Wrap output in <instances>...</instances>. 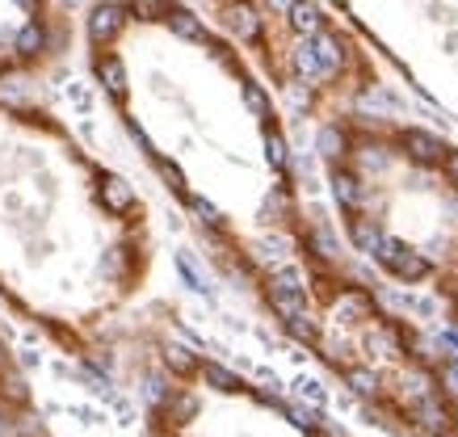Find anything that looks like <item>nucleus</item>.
<instances>
[{
    "label": "nucleus",
    "mask_w": 458,
    "mask_h": 437,
    "mask_svg": "<svg viewBox=\"0 0 458 437\" xmlns=\"http://www.w3.org/2000/svg\"><path fill=\"white\" fill-rule=\"evenodd\" d=\"M177 273H181V278H185V286H190L194 295H210L207 278L198 273V265H194V256H190V253H177Z\"/></svg>",
    "instance_id": "23"
},
{
    "label": "nucleus",
    "mask_w": 458,
    "mask_h": 437,
    "mask_svg": "<svg viewBox=\"0 0 458 437\" xmlns=\"http://www.w3.org/2000/svg\"><path fill=\"white\" fill-rule=\"evenodd\" d=\"M417 424H420V429H425L429 437L450 433V408H445L437 395H429V399H417Z\"/></svg>",
    "instance_id": "11"
},
{
    "label": "nucleus",
    "mask_w": 458,
    "mask_h": 437,
    "mask_svg": "<svg viewBox=\"0 0 458 437\" xmlns=\"http://www.w3.org/2000/svg\"><path fill=\"white\" fill-rule=\"evenodd\" d=\"M383 223L378 219H370V214H349V240H353V248L358 253H366V256H375L378 253V244H383Z\"/></svg>",
    "instance_id": "8"
},
{
    "label": "nucleus",
    "mask_w": 458,
    "mask_h": 437,
    "mask_svg": "<svg viewBox=\"0 0 458 437\" xmlns=\"http://www.w3.org/2000/svg\"><path fill=\"white\" fill-rule=\"evenodd\" d=\"M0 395H9V399H17V404H26V399H30L21 374H0Z\"/></svg>",
    "instance_id": "30"
},
{
    "label": "nucleus",
    "mask_w": 458,
    "mask_h": 437,
    "mask_svg": "<svg viewBox=\"0 0 458 437\" xmlns=\"http://www.w3.org/2000/svg\"><path fill=\"white\" fill-rule=\"evenodd\" d=\"M299 391H303L311 404H324V387H319L316 379H299Z\"/></svg>",
    "instance_id": "33"
},
{
    "label": "nucleus",
    "mask_w": 458,
    "mask_h": 437,
    "mask_svg": "<svg viewBox=\"0 0 458 437\" xmlns=\"http://www.w3.org/2000/svg\"><path fill=\"white\" fill-rule=\"evenodd\" d=\"M131 13L143 17V21H165L173 13V4L168 0H131Z\"/></svg>",
    "instance_id": "26"
},
{
    "label": "nucleus",
    "mask_w": 458,
    "mask_h": 437,
    "mask_svg": "<svg viewBox=\"0 0 458 437\" xmlns=\"http://www.w3.org/2000/svg\"><path fill=\"white\" fill-rule=\"evenodd\" d=\"M445 387L458 395V362H450V366H445Z\"/></svg>",
    "instance_id": "37"
},
{
    "label": "nucleus",
    "mask_w": 458,
    "mask_h": 437,
    "mask_svg": "<svg viewBox=\"0 0 458 437\" xmlns=\"http://www.w3.org/2000/svg\"><path fill=\"white\" fill-rule=\"evenodd\" d=\"M265 295H269V307L278 311L282 320H291V315H303V311H307V295H303V290H291V286L274 282V278H269V290H265Z\"/></svg>",
    "instance_id": "13"
},
{
    "label": "nucleus",
    "mask_w": 458,
    "mask_h": 437,
    "mask_svg": "<svg viewBox=\"0 0 458 437\" xmlns=\"http://www.w3.org/2000/svg\"><path fill=\"white\" fill-rule=\"evenodd\" d=\"M42 51H47V29H42V21L21 26V34H17V55H21V59H38Z\"/></svg>",
    "instance_id": "19"
},
{
    "label": "nucleus",
    "mask_w": 458,
    "mask_h": 437,
    "mask_svg": "<svg viewBox=\"0 0 458 437\" xmlns=\"http://www.w3.org/2000/svg\"><path fill=\"white\" fill-rule=\"evenodd\" d=\"M311 43H316V51H319V59H324V68H328V76H341V71H345V63H349V51H345V43H341V38H336L333 29H319L316 38H311Z\"/></svg>",
    "instance_id": "10"
},
{
    "label": "nucleus",
    "mask_w": 458,
    "mask_h": 437,
    "mask_svg": "<svg viewBox=\"0 0 458 437\" xmlns=\"http://www.w3.org/2000/svg\"><path fill=\"white\" fill-rule=\"evenodd\" d=\"M98 80L106 85V93H110L114 101H126V68L118 55H101L98 59Z\"/></svg>",
    "instance_id": "15"
},
{
    "label": "nucleus",
    "mask_w": 458,
    "mask_h": 437,
    "mask_svg": "<svg viewBox=\"0 0 458 437\" xmlns=\"http://www.w3.org/2000/svg\"><path fill=\"white\" fill-rule=\"evenodd\" d=\"M291 71L299 76V85H307V88H319V85H328V80H333L311 38H299V43H294V51H291Z\"/></svg>",
    "instance_id": "4"
},
{
    "label": "nucleus",
    "mask_w": 458,
    "mask_h": 437,
    "mask_svg": "<svg viewBox=\"0 0 458 437\" xmlns=\"http://www.w3.org/2000/svg\"><path fill=\"white\" fill-rule=\"evenodd\" d=\"M68 97L76 101V110H81V113H89V93H84L81 85H72V88H68Z\"/></svg>",
    "instance_id": "36"
},
{
    "label": "nucleus",
    "mask_w": 458,
    "mask_h": 437,
    "mask_svg": "<svg viewBox=\"0 0 458 437\" xmlns=\"http://www.w3.org/2000/svg\"><path fill=\"white\" fill-rule=\"evenodd\" d=\"M198 374H202V382H207V387H215V391H223V395L244 391V382H240L227 366H219V362H207V366L198 370Z\"/></svg>",
    "instance_id": "18"
},
{
    "label": "nucleus",
    "mask_w": 458,
    "mask_h": 437,
    "mask_svg": "<svg viewBox=\"0 0 458 437\" xmlns=\"http://www.w3.org/2000/svg\"><path fill=\"white\" fill-rule=\"evenodd\" d=\"M244 105H249V113L261 122V127H269V118H274V101H269V93H265L257 80H244Z\"/></svg>",
    "instance_id": "17"
},
{
    "label": "nucleus",
    "mask_w": 458,
    "mask_h": 437,
    "mask_svg": "<svg viewBox=\"0 0 458 437\" xmlns=\"http://www.w3.org/2000/svg\"><path fill=\"white\" fill-rule=\"evenodd\" d=\"M294 4H299V0H265V9H269V13H278V17H291Z\"/></svg>",
    "instance_id": "34"
},
{
    "label": "nucleus",
    "mask_w": 458,
    "mask_h": 437,
    "mask_svg": "<svg viewBox=\"0 0 458 437\" xmlns=\"http://www.w3.org/2000/svg\"><path fill=\"white\" fill-rule=\"evenodd\" d=\"M17 4H21L26 13H38V4H42V0H17Z\"/></svg>",
    "instance_id": "38"
},
{
    "label": "nucleus",
    "mask_w": 458,
    "mask_h": 437,
    "mask_svg": "<svg viewBox=\"0 0 458 437\" xmlns=\"http://www.w3.org/2000/svg\"><path fill=\"white\" fill-rule=\"evenodd\" d=\"M165 21H168V29H173L177 38H185V43H207V26H202V17L190 13V9H173Z\"/></svg>",
    "instance_id": "16"
},
{
    "label": "nucleus",
    "mask_w": 458,
    "mask_h": 437,
    "mask_svg": "<svg viewBox=\"0 0 458 437\" xmlns=\"http://www.w3.org/2000/svg\"><path fill=\"white\" fill-rule=\"evenodd\" d=\"M198 412V399L194 395H168V404H165V416H173V424H185L190 421V416H194Z\"/></svg>",
    "instance_id": "25"
},
{
    "label": "nucleus",
    "mask_w": 458,
    "mask_h": 437,
    "mask_svg": "<svg viewBox=\"0 0 458 437\" xmlns=\"http://www.w3.org/2000/svg\"><path fill=\"white\" fill-rule=\"evenodd\" d=\"M156 169H160V177L168 181V189H173V194L190 197V194H185V172H181L177 164H168V160H160V155H156Z\"/></svg>",
    "instance_id": "29"
},
{
    "label": "nucleus",
    "mask_w": 458,
    "mask_h": 437,
    "mask_svg": "<svg viewBox=\"0 0 458 437\" xmlns=\"http://www.w3.org/2000/svg\"><path fill=\"white\" fill-rule=\"evenodd\" d=\"M403 387H408V395H412V399H429V395H433V379H429V374H412Z\"/></svg>",
    "instance_id": "31"
},
{
    "label": "nucleus",
    "mask_w": 458,
    "mask_h": 437,
    "mask_svg": "<svg viewBox=\"0 0 458 437\" xmlns=\"http://www.w3.org/2000/svg\"><path fill=\"white\" fill-rule=\"evenodd\" d=\"M9 433V421H4V412H0V437Z\"/></svg>",
    "instance_id": "39"
},
{
    "label": "nucleus",
    "mask_w": 458,
    "mask_h": 437,
    "mask_svg": "<svg viewBox=\"0 0 458 437\" xmlns=\"http://www.w3.org/2000/svg\"><path fill=\"white\" fill-rule=\"evenodd\" d=\"M333 197H336V206L345 214H358L361 211V202H366V189H361V177L353 169H341L336 164L333 169Z\"/></svg>",
    "instance_id": "7"
},
{
    "label": "nucleus",
    "mask_w": 458,
    "mask_h": 437,
    "mask_svg": "<svg viewBox=\"0 0 458 437\" xmlns=\"http://www.w3.org/2000/svg\"><path fill=\"white\" fill-rule=\"evenodd\" d=\"M126 21H131V9H123V4H98L89 13V38L98 46H110L126 29Z\"/></svg>",
    "instance_id": "5"
},
{
    "label": "nucleus",
    "mask_w": 458,
    "mask_h": 437,
    "mask_svg": "<svg viewBox=\"0 0 458 437\" xmlns=\"http://www.w3.org/2000/svg\"><path fill=\"white\" fill-rule=\"evenodd\" d=\"M265 160H269V169L278 172L291 169V147H286V139L274 127H265Z\"/></svg>",
    "instance_id": "22"
},
{
    "label": "nucleus",
    "mask_w": 458,
    "mask_h": 437,
    "mask_svg": "<svg viewBox=\"0 0 458 437\" xmlns=\"http://www.w3.org/2000/svg\"><path fill=\"white\" fill-rule=\"evenodd\" d=\"M190 211L198 214V223L215 227V231H219V227H223V211H219V206H215V202H207V197H190Z\"/></svg>",
    "instance_id": "27"
},
{
    "label": "nucleus",
    "mask_w": 458,
    "mask_h": 437,
    "mask_svg": "<svg viewBox=\"0 0 458 437\" xmlns=\"http://www.w3.org/2000/svg\"><path fill=\"white\" fill-rule=\"evenodd\" d=\"M165 362H168V370H173V374H194V370H202V366H198V357L185 349V345H168Z\"/></svg>",
    "instance_id": "24"
},
{
    "label": "nucleus",
    "mask_w": 458,
    "mask_h": 437,
    "mask_svg": "<svg viewBox=\"0 0 458 437\" xmlns=\"http://www.w3.org/2000/svg\"><path fill=\"white\" fill-rule=\"evenodd\" d=\"M0 370H4V345H0Z\"/></svg>",
    "instance_id": "40"
},
{
    "label": "nucleus",
    "mask_w": 458,
    "mask_h": 437,
    "mask_svg": "<svg viewBox=\"0 0 458 437\" xmlns=\"http://www.w3.org/2000/svg\"><path fill=\"white\" fill-rule=\"evenodd\" d=\"M219 17H223V29H227L232 38H240V43L257 46L265 38V17L257 4H249V0H227Z\"/></svg>",
    "instance_id": "2"
},
{
    "label": "nucleus",
    "mask_w": 458,
    "mask_h": 437,
    "mask_svg": "<svg viewBox=\"0 0 458 437\" xmlns=\"http://www.w3.org/2000/svg\"><path fill=\"white\" fill-rule=\"evenodd\" d=\"M442 169H445V177H450V185H458V152L454 147H450V155H445Z\"/></svg>",
    "instance_id": "35"
},
{
    "label": "nucleus",
    "mask_w": 458,
    "mask_h": 437,
    "mask_svg": "<svg viewBox=\"0 0 458 437\" xmlns=\"http://www.w3.org/2000/svg\"><path fill=\"white\" fill-rule=\"evenodd\" d=\"M282 412H286V416H291V421L299 424V429H316V424H319V416H316V412L294 408V404H282Z\"/></svg>",
    "instance_id": "32"
},
{
    "label": "nucleus",
    "mask_w": 458,
    "mask_h": 437,
    "mask_svg": "<svg viewBox=\"0 0 458 437\" xmlns=\"http://www.w3.org/2000/svg\"><path fill=\"white\" fill-rule=\"evenodd\" d=\"M286 21H291V29L299 34V38H316L319 29H328V26H324V9H319V4H311V0H299Z\"/></svg>",
    "instance_id": "14"
},
{
    "label": "nucleus",
    "mask_w": 458,
    "mask_h": 437,
    "mask_svg": "<svg viewBox=\"0 0 458 437\" xmlns=\"http://www.w3.org/2000/svg\"><path fill=\"white\" fill-rule=\"evenodd\" d=\"M307 248H311L319 261H336V256H341V244H336V236L324 223H316L307 231Z\"/></svg>",
    "instance_id": "21"
},
{
    "label": "nucleus",
    "mask_w": 458,
    "mask_h": 437,
    "mask_svg": "<svg viewBox=\"0 0 458 437\" xmlns=\"http://www.w3.org/2000/svg\"><path fill=\"white\" fill-rule=\"evenodd\" d=\"M316 152L328 160V164H341L349 152H353V139H349L345 127H336V122H328V127H319L316 135Z\"/></svg>",
    "instance_id": "9"
},
{
    "label": "nucleus",
    "mask_w": 458,
    "mask_h": 437,
    "mask_svg": "<svg viewBox=\"0 0 458 437\" xmlns=\"http://www.w3.org/2000/svg\"><path fill=\"white\" fill-rule=\"evenodd\" d=\"M370 311H375V303L361 295V290H341V295L333 298V315H336V320H345V324L370 320Z\"/></svg>",
    "instance_id": "12"
},
{
    "label": "nucleus",
    "mask_w": 458,
    "mask_h": 437,
    "mask_svg": "<svg viewBox=\"0 0 458 437\" xmlns=\"http://www.w3.org/2000/svg\"><path fill=\"white\" fill-rule=\"evenodd\" d=\"M286 328H291V337H299V340H316L319 337V324L311 320V311H303V315H291V320H286Z\"/></svg>",
    "instance_id": "28"
},
{
    "label": "nucleus",
    "mask_w": 458,
    "mask_h": 437,
    "mask_svg": "<svg viewBox=\"0 0 458 437\" xmlns=\"http://www.w3.org/2000/svg\"><path fill=\"white\" fill-rule=\"evenodd\" d=\"M345 382H349V391L361 395V399H375V395L383 391L378 374H375V370H366V366H349L345 370Z\"/></svg>",
    "instance_id": "20"
},
{
    "label": "nucleus",
    "mask_w": 458,
    "mask_h": 437,
    "mask_svg": "<svg viewBox=\"0 0 458 437\" xmlns=\"http://www.w3.org/2000/svg\"><path fill=\"white\" fill-rule=\"evenodd\" d=\"M400 147H403V155H408L412 164H425V169L445 164V155H450V147H445L437 135H429V130H420V127L400 130Z\"/></svg>",
    "instance_id": "3"
},
{
    "label": "nucleus",
    "mask_w": 458,
    "mask_h": 437,
    "mask_svg": "<svg viewBox=\"0 0 458 437\" xmlns=\"http://www.w3.org/2000/svg\"><path fill=\"white\" fill-rule=\"evenodd\" d=\"M375 261L387 269L391 278H400V282H420V278L429 273V256L417 253L412 244L395 240V236H383V244H378Z\"/></svg>",
    "instance_id": "1"
},
{
    "label": "nucleus",
    "mask_w": 458,
    "mask_h": 437,
    "mask_svg": "<svg viewBox=\"0 0 458 437\" xmlns=\"http://www.w3.org/2000/svg\"><path fill=\"white\" fill-rule=\"evenodd\" d=\"M98 202H101V206H106L110 214H118V219L140 206V197H135V185L126 181V177H114V172H106V177L98 181Z\"/></svg>",
    "instance_id": "6"
}]
</instances>
